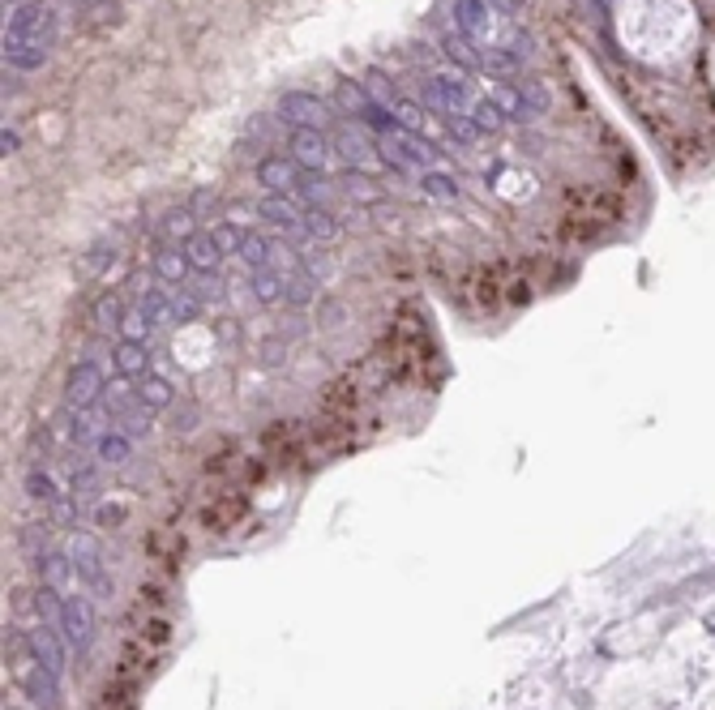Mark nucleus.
Returning <instances> with one entry per match:
<instances>
[{
  "mask_svg": "<svg viewBox=\"0 0 715 710\" xmlns=\"http://www.w3.org/2000/svg\"><path fill=\"white\" fill-rule=\"evenodd\" d=\"M56 31H61V14L52 5H43V0L17 5L5 22V65H14L17 73L43 69L52 43H56Z\"/></svg>",
  "mask_w": 715,
  "mask_h": 710,
  "instance_id": "f257e3e1",
  "label": "nucleus"
},
{
  "mask_svg": "<svg viewBox=\"0 0 715 710\" xmlns=\"http://www.w3.org/2000/svg\"><path fill=\"white\" fill-rule=\"evenodd\" d=\"M424 98H428V107H437L446 120L472 116V107H475V98H472V90H467L463 73H433V78L424 81Z\"/></svg>",
  "mask_w": 715,
  "mask_h": 710,
  "instance_id": "f03ea898",
  "label": "nucleus"
},
{
  "mask_svg": "<svg viewBox=\"0 0 715 710\" xmlns=\"http://www.w3.org/2000/svg\"><path fill=\"white\" fill-rule=\"evenodd\" d=\"M103 394H108V377H103V369H99L95 360H81V364H73V369H69L65 403L73 406V411H90V406H95Z\"/></svg>",
  "mask_w": 715,
  "mask_h": 710,
  "instance_id": "7ed1b4c3",
  "label": "nucleus"
},
{
  "mask_svg": "<svg viewBox=\"0 0 715 710\" xmlns=\"http://www.w3.org/2000/svg\"><path fill=\"white\" fill-rule=\"evenodd\" d=\"M258 214L266 219L270 227H278L287 240H313L309 227H305V206L296 197H283V193H266L258 201Z\"/></svg>",
  "mask_w": 715,
  "mask_h": 710,
  "instance_id": "20e7f679",
  "label": "nucleus"
},
{
  "mask_svg": "<svg viewBox=\"0 0 715 710\" xmlns=\"http://www.w3.org/2000/svg\"><path fill=\"white\" fill-rule=\"evenodd\" d=\"M258 184L266 193H283V197H296L300 184H305V167L296 159H283V154H266L258 163Z\"/></svg>",
  "mask_w": 715,
  "mask_h": 710,
  "instance_id": "39448f33",
  "label": "nucleus"
},
{
  "mask_svg": "<svg viewBox=\"0 0 715 710\" xmlns=\"http://www.w3.org/2000/svg\"><path fill=\"white\" fill-rule=\"evenodd\" d=\"M278 116L292 125V129H322L330 112H325V103L309 90H287V95L278 98Z\"/></svg>",
  "mask_w": 715,
  "mask_h": 710,
  "instance_id": "423d86ee",
  "label": "nucleus"
},
{
  "mask_svg": "<svg viewBox=\"0 0 715 710\" xmlns=\"http://www.w3.org/2000/svg\"><path fill=\"white\" fill-rule=\"evenodd\" d=\"M287 150H292L287 159H296L305 172H317V176L330 167V154H334V150H330V137H325L322 129H292Z\"/></svg>",
  "mask_w": 715,
  "mask_h": 710,
  "instance_id": "0eeeda50",
  "label": "nucleus"
},
{
  "mask_svg": "<svg viewBox=\"0 0 715 710\" xmlns=\"http://www.w3.org/2000/svg\"><path fill=\"white\" fill-rule=\"evenodd\" d=\"M244 514H249V497H244V492H214V500L202 509V527H211V531H231Z\"/></svg>",
  "mask_w": 715,
  "mask_h": 710,
  "instance_id": "6e6552de",
  "label": "nucleus"
},
{
  "mask_svg": "<svg viewBox=\"0 0 715 710\" xmlns=\"http://www.w3.org/2000/svg\"><path fill=\"white\" fill-rule=\"evenodd\" d=\"M184 253H189V266H193L197 278L219 275V266H223V248H219V240H214V231H202V227L184 240Z\"/></svg>",
  "mask_w": 715,
  "mask_h": 710,
  "instance_id": "1a4fd4ad",
  "label": "nucleus"
},
{
  "mask_svg": "<svg viewBox=\"0 0 715 710\" xmlns=\"http://www.w3.org/2000/svg\"><path fill=\"white\" fill-rule=\"evenodd\" d=\"M112 369L120 381H142L150 372V347L146 342H129V339H116L112 342Z\"/></svg>",
  "mask_w": 715,
  "mask_h": 710,
  "instance_id": "9d476101",
  "label": "nucleus"
},
{
  "mask_svg": "<svg viewBox=\"0 0 715 710\" xmlns=\"http://www.w3.org/2000/svg\"><path fill=\"white\" fill-rule=\"evenodd\" d=\"M488 98L497 103V112L505 116V120H536V107L527 103V95H522L519 81H493L488 86Z\"/></svg>",
  "mask_w": 715,
  "mask_h": 710,
  "instance_id": "9b49d317",
  "label": "nucleus"
},
{
  "mask_svg": "<svg viewBox=\"0 0 715 710\" xmlns=\"http://www.w3.org/2000/svg\"><path fill=\"white\" fill-rule=\"evenodd\" d=\"M189 275H193V266H189L184 244H159V253H155V278L172 283V287H184Z\"/></svg>",
  "mask_w": 715,
  "mask_h": 710,
  "instance_id": "f8f14e48",
  "label": "nucleus"
},
{
  "mask_svg": "<svg viewBox=\"0 0 715 710\" xmlns=\"http://www.w3.org/2000/svg\"><path fill=\"white\" fill-rule=\"evenodd\" d=\"M249 287H253V300L266 308H275L287 300V283L278 270H258V275H249Z\"/></svg>",
  "mask_w": 715,
  "mask_h": 710,
  "instance_id": "ddd939ff",
  "label": "nucleus"
},
{
  "mask_svg": "<svg viewBox=\"0 0 715 710\" xmlns=\"http://www.w3.org/2000/svg\"><path fill=\"white\" fill-rule=\"evenodd\" d=\"M142 313L150 317V325L155 330H163V325H172L176 322V300L167 295V291H159V287H150V291H142Z\"/></svg>",
  "mask_w": 715,
  "mask_h": 710,
  "instance_id": "4468645a",
  "label": "nucleus"
},
{
  "mask_svg": "<svg viewBox=\"0 0 715 710\" xmlns=\"http://www.w3.org/2000/svg\"><path fill=\"white\" fill-rule=\"evenodd\" d=\"M240 261L249 266V275H258V270H270V261H275V248H270V240H266L261 231H244Z\"/></svg>",
  "mask_w": 715,
  "mask_h": 710,
  "instance_id": "2eb2a0df",
  "label": "nucleus"
},
{
  "mask_svg": "<svg viewBox=\"0 0 715 710\" xmlns=\"http://www.w3.org/2000/svg\"><path fill=\"white\" fill-rule=\"evenodd\" d=\"M137 386V398H142V406H150V411H163V406L172 403V381L163 377V372H146L142 381H133Z\"/></svg>",
  "mask_w": 715,
  "mask_h": 710,
  "instance_id": "dca6fc26",
  "label": "nucleus"
},
{
  "mask_svg": "<svg viewBox=\"0 0 715 710\" xmlns=\"http://www.w3.org/2000/svg\"><path fill=\"white\" fill-rule=\"evenodd\" d=\"M99 710H137V680L116 677L108 689H103V702Z\"/></svg>",
  "mask_w": 715,
  "mask_h": 710,
  "instance_id": "f3484780",
  "label": "nucleus"
},
{
  "mask_svg": "<svg viewBox=\"0 0 715 710\" xmlns=\"http://www.w3.org/2000/svg\"><path fill=\"white\" fill-rule=\"evenodd\" d=\"M305 227H309L313 240H339L343 236V227L330 214V206H305Z\"/></svg>",
  "mask_w": 715,
  "mask_h": 710,
  "instance_id": "a211bd4d",
  "label": "nucleus"
},
{
  "mask_svg": "<svg viewBox=\"0 0 715 710\" xmlns=\"http://www.w3.org/2000/svg\"><path fill=\"white\" fill-rule=\"evenodd\" d=\"M339 103H343V112H352L356 120H364V116L377 107V98L360 86V81H339Z\"/></svg>",
  "mask_w": 715,
  "mask_h": 710,
  "instance_id": "6ab92c4d",
  "label": "nucleus"
},
{
  "mask_svg": "<svg viewBox=\"0 0 715 710\" xmlns=\"http://www.w3.org/2000/svg\"><path fill=\"white\" fill-rule=\"evenodd\" d=\"M125 300L116 295V291H103L95 300V330H120V322H125Z\"/></svg>",
  "mask_w": 715,
  "mask_h": 710,
  "instance_id": "aec40b11",
  "label": "nucleus"
},
{
  "mask_svg": "<svg viewBox=\"0 0 715 710\" xmlns=\"http://www.w3.org/2000/svg\"><path fill=\"white\" fill-rule=\"evenodd\" d=\"M112 257H116V248L108 240L95 244V248H86V253L78 257V278H99L103 275V266H108Z\"/></svg>",
  "mask_w": 715,
  "mask_h": 710,
  "instance_id": "412c9836",
  "label": "nucleus"
},
{
  "mask_svg": "<svg viewBox=\"0 0 715 710\" xmlns=\"http://www.w3.org/2000/svg\"><path fill=\"white\" fill-rule=\"evenodd\" d=\"M283 283H287V300H283V304L309 308L313 300H317V278L313 275H292V278H283Z\"/></svg>",
  "mask_w": 715,
  "mask_h": 710,
  "instance_id": "4be33fe9",
  "label": "nucleus"
},
{
  "mask_svg": "<svg viewBox=\"0 0 715 710\" xmlns=\"http://www.w3.org/2000/svg\"><path fill=\"white\" fill-rule=\"evenodd\" d=\"M420 189L433 197V201H458V184H455V176H446V172H424Z\"/></svg>",
  "mask_w": 715,
  "mask_h": 710,
  "instance_id": "5701e85b",
  "label": "nucleus"
},
{
  "mask_svg": "<svg viewBox=\"0 0 715 710\" xmlns=\"http://www.w3.org/2000/svg\"><path fill=\"white\" fill-rule=\"evenodd\" d=\"M390 112L399 116V125H403V129H411V133H420L424 125H428V112H424L420 103H411V98H403V95H399V98L390 103Z\"/></svg>",
  "mask_w": 715,
  "mask_h": 710,
  "instance_id": "b1692460",
  "label": "nucleus"
},
{
  "mask_svg": "<svg viewBox=\"0 0 715 710\" xmlns=\"http://www.w3.org/2000/svg\"><path fill=\"white\" fill-rule=\"evenodd\" d=\"M150 334H155V325H150V317L142 313V308H129V313H125V322H120V339H129V342H146Z\"/></svg>",
  "mask_w": 715,
  "mask_h": 710,
  "instance_id": "393cba45",
  "label": "nucleus"
},
{
  "mask_svg": "<svg viewBox=\"0 0 715 710\" xmlns=\"http://www.w3.org/2000/svg\"><path fill=\"white\" fill-rule=\"evenodd\" d=\"M150 552H155L159 561H167V565H176L180 556H184V539L172 531H159V535H150Z\"/></svg>",
  "mask_w": 715,
  "mask_h": 710,
  "instance_id": "a878e982",
  "label": "nucleus"
},
{
  "mask_svg": "<svg viewBox=\"0 0 715 710\" xmlns=\"http://www.w3.org/2000/svg\"><path fill=\"white\" fill-rule=\"evenodd\" d=\"M472 120H475V129L485 133H497L505 125V116L497 112V103H493V98H475V107H472Z\"/></svg>",
  "mask_w": 715,
  "mask_h": 710,
  "instance_id": "bb28decb",
  "label": "nucleus"
},
{
  "mask_svg": "<svg viewBox=\"0 0 715 710\" xmlns=\"http://www.w3.org/2000/svg\"><path fill=\"white\" fill-rule=\"evenodd\" d=\"M214 240H219V248H223V257H240V244H244V231L236 223H219L211 227Z\"/></svg>",
  "mask_w": 715,
  "mask_h": 710,
  "instance_id": "cd10ccee",
  "label": "nucleus"
},
{
  "mask_svg": "<svg viewBox=\"0 0 715 710\" xmlns=\"http://www.w3.org/2000/svg\"><path fill=\"white\" fill-rule=\"evenodd\" d=\"M99 453H103V462H125V453H129V441H125L120 433L99 436Z\"/></svg>",
  "mask_w": 715,
  "mask_h": 710,
  "instance_id": "c85d7f7f",
  "label": "nucleus"
},
{
  "mask_svg": "<svg viewBox=\"0 0 715 710\" xmlns=\"http://www.w3.org/2000/svg\"><path fill=\"white\" fill-rule=\"evenodd\" d=\"M17 145H22V137H17L14 129H9V125H5V133H0V154H5V159H9V154H14Z\"/></svg>",
  "mask_w": 715,
  "mask_h": 710,
  "instance_id": "c756f323",
  "label": "nucleus"
},
{
  "mask_svg": "<svg viewBox=\"0 0 715 710\" xmlns=\"http://www.w3.org/2000/svg\"><path fill=\"white\" fill-rule=\"evenodd\" d=\"M485 5L488 9H497V14H505V17H519V9H522L519 0H485Z\"/></svg>",
  "mask_w": 715,
  "mask_h": 710,
  "instance_id": "7c9ffc66",
  "label": "nucleus"
}]
</instances>
